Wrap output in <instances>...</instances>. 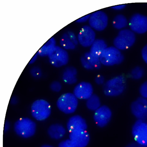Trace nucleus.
<instances>
[{
  "mask_svg": "<svg viewBox=\"0 0 147 147\" xmlns=\"http://www.w3.org/2000/svg\"><path fill=\"white\" fill-rule=\"evenodd\" d=\"M84 57L88 60L93 69H99L102 64L100 58L92 54L90 52L85 53Z\"/></svg>",
  "mask_w": 147,
  "mask_h": 147,
  "instance_id": "nucleus-24",
  "label": "nucleus"
},
{
  "mask_svg": "<svg viewBox=\"0 0 147 147\" xmlns=\"http://www.w3.org/2000/svg\"><path fill=\"white\" fill-rule=\"evenodd\" d=\"M58 147H76L69 139H66L61 141L59 144Z\"/></svg>",
  "mask_w": 147,
  "mask_h": 147,
  "instance_id": "nucleus-29",
  "label": "nucleus"
},
{
  "mask_svg": "<svg viewBox=\"0 0 147 147\" xmlns=\"http://www.w3.org/2000/svg\"><path fill=\"white\" fill-rule=\"evenodd\" d=\"M56 46L55 39L51 38L41 46L37 53L41 57H48Z\"/></svg>",
  "mask_w": 147,
  "mask_h": 147,
  "instance_id": "nucleus-20",
  "label": "nucleus"
},
{
  "mask_svg": "<svg viewBox=\"0 0 147 147\" xmlns=\"http://www.w3.org/2000/svg\"><path fill=\"white\" fill-rule=\"evenodd\" d=\"M49 62L53 66L59 67L67 65L69 56L67 51L61 46H56L48 56Z\"/></svg>",
  "mask_w": 147,
  "mask_h": 147,
  "instance_id": "nucleus-8",
  "label": "nucleus"
},
{
  "mask_svg": "<svg viewBox=\"0 0 147 147\" xmlns=\"http://www.w3.org/2000/svg\"><path fill=\"white\" fill-rule=\"evenodd\" d=\"M76 147H86L90 141V136L86 130L70 132L69 139Z\"/></svg>",
  "mask_w": 147,
  "mask_h": 147,
  "instance_id": "nucleus-15",
  "label": "nucleus"
},
{
  "mask_svg": "<svg viewBox=\"0 0 147 147\" xmlns=\"http://www.w3.org/2000/svg\"><path fill=\"white\" fill-rule=\"evenodd\" d=\"M107 47L106 43L102 39H96L90 47V52L100 58L101 55Z\"/></svg>",
  "mask_w": 147,
  "mask_h": 147,
  "instance_id": "nucleus-19",
  "label": "nucleus"
},
{
  "mask_svg": "<svg viewBox=\"0 0 147 147\" xmlns=\"http://www.w3.org/2000/svg\"><path fill=\"white\" fill-rule=\"evenodd\" d=\"M125 7V5L121 4L112 6L111 8L115 10H120L124 9Z\"/></svg>",
  "mask_w": 147,
  "mask_h": 147,
  "instance_id": "nucleus-35",
  "label": "nucleus"
},
{
  "mask_svg": "<svg viewBox=\"0 0 147 147\" xmlns=\"http://www.w3.org/2000/svg\"><path fill=\"white\" fill-rule=\"evenodd\" d=\"M129 21L126 17L122 14L116 16L112 21V25L113 27L120 30L125 29L128 25Z\"/></svg>",
  "mask_w": 147,
  "mask_h": 147,
  "instance_id": "nucleus-21",
  "label": "nucleus"
},
{
  "mask_svg": "<svg viewBox=\"0 0 147 147\" xmlns=\"http://www.w3.org/2000/svg\"><path fill=\"white\" fill-rule=\"evenodd\" d=\"M126 86L125 77L122 76H118L105 82L103 85V91L107 96H117L124 92Z\"/></svg>",
  "mask_w": 147,
  "mask_h": 147,
  "instance_id": "nucleus-1",
  "label": "nucleus"
},
{
  "mask_svg": "<svg viewBox=\"0 0 147 147\" xmlns=\"http://www.w3.org/2000/svg\"><path fill=\"white\" fill-rule=\"evenodd\" d=\"M100 59L102 64L112 66L121 63L124 59L121 51L114 46L107 47L102 52Z\"/></svg>",
  "mask_w": 147,
  "mask_h": 147,
  "instance_id": "nucleus-5",
  "label": "nucleus"
},
{
  "mask_svg": "<svg viewBox=\"0 0 147 147\" xmlns=\"http://www.w3.org/2000/svg\"><path fill=\"white\" fill-rule=\"evenodd\" d=\"M112 116V111L110 108L106 105H103L94 111L93 118L97 125L103 127L109 123Z\"/></svg>",
  "mask_w": 147,
  "mask_h": 147,
  "instance_id": "nucleus-13",
  "label": "nucleus"
},
{
  "mask_svg": "<svg viewBox=\"0 0 147 147\" xmlns=\"http://www.w3.org/2000/svg\"><path fill=\"white\" fill-rule=\"evenodd\" d=\"M10 103L12 105H16L18 102V99L16 96L12 97L10 99Z\"/></svg>",
  "mask_w": 147,
  "mask_h": 147,
  "instance_id": "nucleus-36",
  "label": "nucleus"
},
{
  "mask_svg": "<svg viewBox=\"0 0 147 147\" xmlns=\"http://www.w3.org/2000/svg\"><path fill=\"white\" fill-rule=\"evenodd\" d=\"M135 34L130 29L120 30L114 39V46L120 50H126L133 45L136 41Z\"/></svg>",
  "mask_w": 147,
  "mask_h": 147,
  "instance_id": "nucleus-6",
  "label": "nucleus"
},
{
  "mask_svg": "<svg viewBox=\"0 0 147 147\" xmlns=\"http://www.w3.org/2000/svg\"><path fill=\"white\" fill-rule=\"evenodd\" d=\"M131 134L135 143L147 147V120H137L132 127Z\"/></svg>",
  "mask_w": 147,
  "mask_h": 147,
  "instance_id": "nucleus-7",
  "label": "nucleus"
},
{
  "mask_svg": "<svg viewBox=\"0 0 147 147\" xmlns=\"http://www.w3.org/2000/svg\"><path fill=\"white\" fill-rule=\"evenodd\" d=\"M93 88L91 84L83 81L75 86L73 93L78 99L86 100L93 94Z\"/></svg>",
  "mask_w": 147,
  "mask_h": 147,
  "instance_id": "nucleus-14",
  "label": "nucleus"
},
{
  "mask_svg": "<svg viewBox=\"0 0 147 147\" xmlns=\"http://www.w3.org/2000/svg\"><path fill=\"white\" fill-rule=\"evenodd\" d=\"M30 73L32 77L37 79L40 78L42 74L41 69L37 66H34L32 67L30 69Z\"/></svg>",
  "mask_w": 147,
  "mask_h": 147,
  "instance_id": "nucleus-26",
  "label": "nucleus"
},
{
  "mask_svg": "<svg viewBox=\"0 0 147 147\" xmlns=\"http://www.w3.org/2000/svg\"><path fill=\"white\" fill-rule=\"evenodd\" d=\"M67 33L71 40L75 45H77L78 43L77 36L72 32L69 31Z\"/></svg>",
  "mask_w": 147,
  "mask_h": 147,
  "instance_id": "nucleus-31",
  "label": "nucleus"
},
{
  "mask_svg": "<svg viewBox=\"0 0 147 147\" xmlns=\"http://www.w3.org/2000/svg\"><path fill=\"white\" fill-rule=\"evenodd\" d=\"M95 81L98 85H104L105 83V78L100 75L97 76L95 78Z\"/></svg>",
  "mask_w": 147,
  "mask_h": 147,
  "instance_id": "nucleus-32",
  "label": "nucleus"
},
{
  "mask_svg": "<svg viewBox=\"0 0 147 147\" xmlns=\"http://www.w3.org/2000/svg\"><path fill=\"white\" fill-rule=\"evenodd\" d=\"M86 105L88 109L95 111L101 106L100 98L98 96L93 94L86 100Z\"/></svg>",
  "mask_w": 147,
  "mask_h": 147,
  "instance_id": "nucleus-22",
  "label": "nucleus"
},
{
  "mask_svg": "<svg viewBox=\"0 0 147 147\" xmlns=\"http://www.w3.org/2000/svg\"><path fill=\"white\" fill-rule=\"evenodd\" d=\"M130 30L135 34H144L147 32V17L137 13L130 18L128 23Z\"/></svg>",
  "mask_w": 147,
  "mask_h": 147,
  "instance_id": "nucleus-10",
  "label": "nucleus"
},
{
  "mask_svg": "<svg viewBox=\"0 0 147 147\" xmlns=\"http://www.w3.org/2000/svg\"><path fill=\"white\" fill-rule=\"evenodd\" d=\"M31 114L36 120L41 121L45 120L50 116L51 112L50 104L44 99H38L32 104L30 108Z\"/></svg>",
  "mask_w": 147,
  "mask_h": 147,
  "instance_id": "nucleus-2",
  "label": "nucleus"
},
{
  "mask_svg": "<svg viewBox=\"0 0 147 147\" xmlns=\"http://www.w3.org/2000/svg\"><path fill=\"white\" fill-rule=\"evenodd\" d=\"M144 71L143 69L140 67H136L133 68L130 73L131 78L135 80L141 79L144 76Z\"/></svg>",
  "mask_w": 147,
  "mask_h": 147,
  "instance_id": "nucleus-25",
  "label": "nucleus"
},
{
  "mask_svg": "<svg viewBox=\"0 0 147 147\" xmlns=\"http://www.w3.org/2000/svg\"><path fill=\"white\" fill-rule=\"evenodd\" d=\"M87 127L86 121L78 115H74L71 117L67 124V129L70 132L79 130H86Z\"/></svg>",
  "mask_w": 147,
  "mask_h": 147,
  "instance_id": "nucleus-16",
  "label": "nucleus"
},
{
  "mask_svg": "<svg viewBox=\"0 0 147 147\" xmlns=\"http://www.w3.org/2000/svg\"><path fill=\"white\" fill-rule=\"evenodd\" d=\"M48 133L52 138L57 140L61 139L64 137L66 133L65 128L62 125L55 124L49 127Z\"/></svg>",
  "mask_w": 147,
  "mask_h": 147,
  "instance_id": "nucleus-18",
  "label": "nucleus"
},
{
  "mask_svg": "<svg viewBox=\"0 0 147 147\" xmlns=\"http://www.w3.org/2000/svg\"><path fill=\"white\" fill-rule=\"evenodd\" d=\"M131 112L137 120H147V100L141 97L131 104Z\"/></svg>",
  "mask_w": 147,
  "mask_h": 147,
  "instance_id": "nucleus-11",
  "label": "nucleus"
},
{
  "mask_svg": "<svg viewBox=\"0 0 147 147\" xmlns=\"http://www.w3.org/2000/svg\"><path fill=\"white\" fill-rule=\"evenodd\" d=\"M61 47L65 50H73L76 46L69 38L67 33L64 34L60 40Z\"/></svg>",
  "mask_w": 147,
  "mask_h": 147,
  "instance_id": "nucleus-23",
  "label": "nucleus"
},
{
  "mask_svg": "<svg viewBox=\"0 0 147 147\" xmlns=\"http://www.w3.org/2000/svg\"><path fill=\"white\" fill-rule=\"evenodd\" d=\"M77 36L78 43L85 47H90L96 39L94 30L87 25L82 27Z\"/></svg>",
  "mask_w": 147,
  "mask_h": 147,
  "instance_id": "nucleus-12",
  "label": "nucleus"
},
{
  "mask_svg": "<svg viewBox=\"0 0 147 147\" xmlns=\"http://www.w3.org/2000/svg\"><path fill=\"white\" fill-rule=\"evenodd\" d=\"M41 147H53V146L49 145H45L42 146Z\"/></svg>",
  "mask_w": 147,
  "mask_h": 147,
  "instance_id": "nucleus-40",
  "label": "nucleus"
},
{
  "mask_svg": "<svg viewBox=\"0 0 147 147\" xmlns=\"http://www.w3.org/2000/svg\"><path fill=\"white\" fill-rule=\"evenodd\" d=\"M10 123L7 121L5 122L4 126V130L5 131H8L10 128Z\"/></svg>",
  "mask_w": 147,
  "mask_h": 147,
  "instance_id": "nucleus-38",
  "label": "nucleus"
},
{
  "mask_svg": "<svg viewBox=\"0 0 147 147\" xmlns=\"http://www.w3.org/2000/svg\"><path fill=\"white\" fill-rule=\"evenodd\" d=\"M139 91L141 97L147 100V80L141 84Z\"/></svg>",
  "mask_w": 147,
  "mask_h": 147,
  "instance_id": "nucleus-27",
  "label": "nucleus"
},
{
  "mask_svg": "<svg viewBox=\"0 0 147 147\" xmlns=\"http://www.w3.org/2000/svg\"><path fill=\"white\" fill-rule=\"evenodd\" d=\"M14 129L19 136L24 138H30L35 134L36 125L31 119L23 117L17 121L14 125Z\"/></svg>",
  "mask_w": 147,
  "mask_h": 147,
  "instance_id": "nucleus-3",
  "label": "nucleus"
},
{
  "mask_svg": "<svg viewBox=\"0 0 147 147\" xmlns=\"http://www.w3.org/2000/svg\"><path fill=\"white\" fill-rule=\"evenodd\" d=\"M77 71L72 66H68L63 70L62 75V78L63 82L66 84L73 85L77 81Z\"/></svg>",
  "mask_w": 147,
  "mask_h": 147,
  "instance_id": "nucleus-17",
  "label": "nucleus"
},
{
  "mask_svg": "<svg viewBox=\"0 0 147 147\" xmlns=\"http://www.w3.org/2000/svg\"><path fill=\"white\" fill-rule=\"evenodd\" d=\"M62 85L59 82L55 81L52 82L50 85V88L53 91L58 92L61 91L62 88Z\"/></svg>",
  "mask_w": 147,
  "mask_h": 147,
  "instance_id": "nucleus-28",
  "label": "nucleus"
},
{
  "mask_svg": "<svg viewBox=\"0 0 147 147\" xmlns=\"http://www.w3.org/2000/svg\"><path fill=\"white\" fill-rule=\"evenodd\" d=\"M38 56L37 53L35 54L30 61L29 63L32 64L34 63L36 61Z\"/></svg>",
  "mask_w": 147,
  "mask_h": 147,
  "instance_id": "nucleus-37",
  "label": "nucleus"
},
{
  "mask_svg": "<svg viewBox=\"0 0 147 147\" xmlns=\"http://www.w3.org/2000/svg\"><path fill=\"white\" fill-rule=\"evenodd\" d=\"M126 147H144L141 146L135 142L131 143L128 145Z\"/></svg>",
  "mask_w": 147,
  "mask_h": 147,
  "instance_id": "nucleus-39",
  "label": "nucleus"
},
{
  "mask_svg": "<svg viewBox=\"0 0 147 147\" xmlns=\"http://www.w3.org/2000/svg\"><path fill=\"white\" fill-rule=\"evenodd\" d=\"M141 54L143 61L147 64V44L143 48Z\"/></svg>",
  "mask_w": 147,
  "mask_h": 147,
  "instance_id": "nucleus-33",
  "label": "nucleus"
},
{
  "mask_svg": "<svg viewBox=\"0 0 147 147\" xmlns=\"http://www.w3.org/2000/svg\"><path fill=\"white\" fill-rule=\"evenodd\" d=\"M80 62L82 66L85 69L87 70H91L93 69L84 56L81 58Z\"/></svg>",
  "mask_w": 147,
  "mask_h": 147,
  "instance_id": "nucleus-30",
  "label": "nucleus"
},
{
  "mask_svg": "<svg viewBox=\"0 0 147 147\" xmlns=\"http://www.w3.org/2000/svg\"><path fill=\"white\" fill-rule=\"evenodd\" d=\"M78 104V99L73 93H67L61 95L56 103L57 108L63 113L67 114L74 113Z\"/></svg>",
  "mask_w": 147,
  "mask_h": 147,
  "instance_id": "nucleus-4",
  "label": "nucleus"
},
{
  "mask_svg": "<svg viewBox=\"0 0 147 147\" xmlns=\"http://www.w3.org/2000/svg\"><path fill=\"white\" fill-rule=\"evenodd\" d=\"M88 22L89 26L93 30L101 31L104 30L107 27L108 18L104 12L98 11L90 14Z\"/></svg>",
  "mask_w": 147,
  "mask_h": 147,
  "instance_id": "nucleus-9",
  "label": "nucleus"
},
{
  "mask_svg": "<svg viewBox=\"0 0 147 147\" xmlns=\"http://www.w3.org/2000/svg\"><path fill=\"white\" fill-rule=\"evenodd\" d=\"M90 14H88L83 16L76 20V22L78 23H82L85 22L89 20Z\"/></svg>",
  "mask_w": 147,
  "mask_h": 147,
  "instance_id": "nucleus-34",
  "label": "nucleus"
}]
</instances>
